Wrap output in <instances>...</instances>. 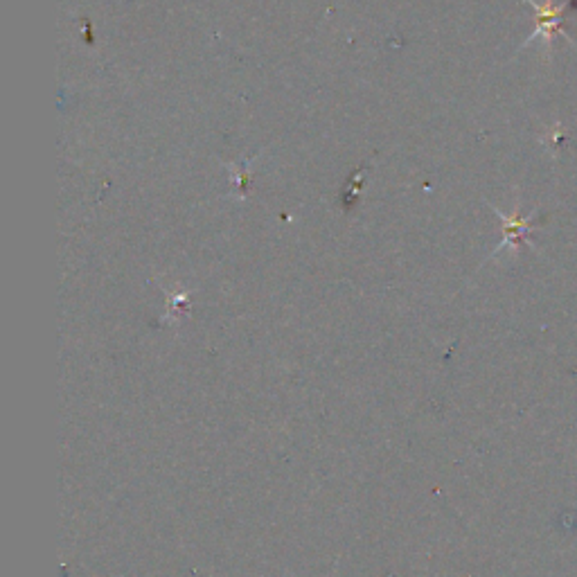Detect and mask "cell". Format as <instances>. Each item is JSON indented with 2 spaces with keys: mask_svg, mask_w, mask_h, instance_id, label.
Wrapping results in <instances>:
<instances>
[{
  "mask_svg": "<svg viewBox=\"0 0 577 577\" xmlns=\"http://www.w3.org/2000/svg\"><path fill=\"white\" fill-rule=\"evenodd\" d=\"M526 3L535 10V16H537V25H535V30H532L530 37L526 39V43H523L521 48H526L530 46V41L532 39H544L548 46L553 43V39L557 37V34H562V37H566L568 41L573 43L575 46V41L571 39V34H568L564 30V25H562V16L566 14L568 10V3H562V5H557L555 0H546L544 5H539L537 0H526Z\"/></svg>",
  "mask_w": 577,
  "mask_h": 577,
  "instance_id": "obj_1",
  "label": "cell"
},
{
  "mask_svg": "<svg viewBox=\"0 0 577 577\" xmlns=\"http://www.w3.org/2000/svg\"><path fill=\"white\" fill-rule=\"evenodd\" d=\"M494 215L499 217L503 221V242L496 246V251L492 253V257H496L499 253L503 251H514L517 253L519 248L526 244V239L528 235L535 230V226H532V217H521V212L519 210H514V215H505V212H501L499 208H494Z\"/></svg>",
  "mask_w": 577,
  "mask_h": 577,
  "instance_id": "obj_2",
  "label": "cell"
}]
</instances>
